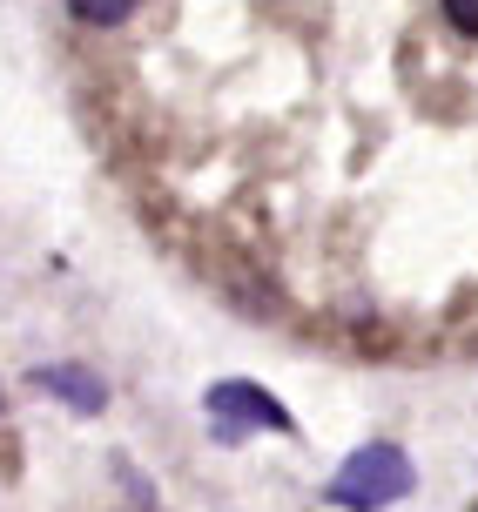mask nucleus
<instances>
[{
  "label": "nucleus",
  "mask_w": 478,
  "mask_h": 512,
  "mask_svg": "<svg viewBox=\"0 0 478 512\" xmlns=\"http://www.w3.org/2000/svg\"><path fill=\"white\" fill-rule=\"evenodd\" d=\"M209 418L223 425V432H297V418L270 398V391H256V384H209Z\"/></svg>",
  "instance_id": "f03ea898"
},
{
  "label": "nucleus",
  "mask_w": 478,
  "mask_h": 512,
  "mask_svg": "<svg viewBox=\"0 0 478 512\" xmlns=\"http://www.w3.org/2000/svg\"><path fill=\"white\" fill-rule=\"evenodd\" d=\"M445 21H452L458 34H472V41H478V0H445Z\"/></svg>",
  "instance_id": "39448f33"
},
{
  "label": "nucleus",
  "mask_w": 478,
  "mask_h": 512,
  "mask_svg": "<svg viewBox=\"0 0 478 512\" xmlns=\"http://www.w3.org/2000/svg\"><path fill=\"white\" fill-rule=\"evenodd\" d=\"M68 7H75L88 27H115V21H128V14H135L142 0H68Z\"/></svg>",
  "instance_id": "20e7f679"
},
{
  "label": "nucleus",
  "mask_w": 478,
  "mask_h": 512,
  "mask_svg": "<svg viewBox=\"0 0 478 512\" xmlns=\"http://www.w3.org/2000/svg\"><path fill=\"white\" fill-rule=\"evenodd\" d=\"M34 384H41V391H54L61 405H75L81 418H95V411L108 405L101 378H95V371H81V364H41V371H34Z\"/></svg>",
  "instance_id": "7ed1b4c3"
},
{
  "label": "nucleus",
  "mask_w": 478,
  "mask_h": 512,
  "mask_svg": "<svg viewBox=\"0 0 478 512\" xmlns=\"http://www.w3.org/2000/svg\"><path fill=\"white\" fill-rule=\"evenodd\" d=\"M404 492H411V459H404L398 445H364L330 479V499L351 512H384V506H398Z\"/></svg>",
  "instance_id": "f257e3e1"
}]
</instances>
